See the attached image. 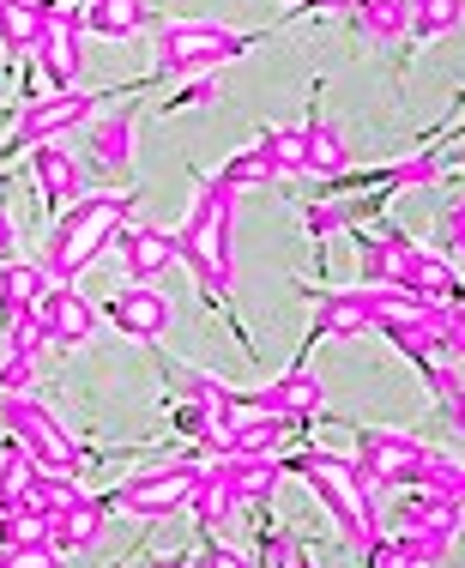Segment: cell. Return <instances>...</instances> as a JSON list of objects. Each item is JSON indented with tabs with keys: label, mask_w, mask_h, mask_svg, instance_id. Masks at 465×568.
Instances as JSON below:
<instances>
[{
	"label": "cell",
	"mask_w": 465,
	"mask_h": 568,
	"mask_svg": "<svg viewBox=\"0 0 465 568\" xmlns=\"http://www.w3.org/2000/svg\"><path fill=\"white\" fill-rule=\"evenodd\" d=\"M363 333H375V315H368L363 284H357V291H321V296H314L309 339H363Z\"/></svg>",
	"instance_id": "cell-14"
},
{
	"label": "cell",
	"mask_w": 465,
	"mask_h": 568,
	"mask_svg": "<svg viewBox=\"0 0 465 568\" xmlns=\"http://www.w3.org/2000/svg\"><path fill=\"white\" fill-rule=\"evenodd\" d=\"M91 98L98 91H43V98L24 103L19 128H12V145H54L61 133H73L79 121H91Z\"/></svg>",
	"instance_id": "cell-8"
},
{
	"label": "cell",
	"mask_w": 465,
	"mask_h": 568,
	"mask_svg": "<svg viewBox=\"0 0 465 568\" xmlns=\"http://www.w3.org/2000/svg\"><path fill=\"white\" fill-rule=\"evenodd\" d=\"M303 140H309V170L326 175V182H338V175H351V140L338 121L326 115H309L303 121Z\"/></svg>",
	"instance_id": "cell-20"
},
{
	"label": "cell",
	"mask_w": 465,
	"mask_h": 568,
	"mask_svg": "<svg viewBox=\"0 0 465 568\" xmlns=\"http://www.w3.org/2000/svg\"><path fill=\"white\" fill-rule=\"evenodd\" d=\"M447 242H454V261L465 266V230H459V236H447Z\"/></svg>",
	"instance_id": "cell-44"
},
{
	"label": "cell",
	"mask_w": 465,
	"mask_h": 568,
	"mask_svg": "<svg viewBox=\"0 0 465 568\" xmlns=\"http://www.w3.org/2000/svg\"><path fill=\"white\" fill-rule=\"evenodd\" d=\"M254 405H260V412H272V417H291V424H309V417L321 412V375L309 369V357H296L279 382L260 387Z\"/></svg>",
	"instance_id": "cell-12"
},
{
	"label": "cell",
	"mask_w": 465,
	"mask_h": 568,
	"mask_svg": "<svg viewBox=\"0 0 465 568\" xmlns=\"http://www.w3.org/2000/svg\"><path fill=\"white\" fill-rule=\"evenodd\" d=\"M103 315L115 333H128V339H140V345H158L163 333H170V296H163L158 284H121L103 303Z\"/></svg>",
	"instance_id": "cell-10"
},
{
	"label": "cell",
	"mask_w": 465,
	"mask_h": 568,
	"mask_svg": "<svg viewBox=\"0 0 465 568\" xmlns=\"http://www.w3.org/2000/svg\"><path fill=\"white\" fill-rule=\"evenodd\" d=\"M115 254H121V266H128V284H158V278L175 266V230H158V224H121Z\"/></svg>",
	"instance_id": "cell-11"
},
{
	"label": "cell",
	"mask_w": 465,
	"mask_h": 568,
	"mask_svg": "<svg viewBox=\"0 0 465 568\" xmlns=\"http://www.w3.org/2000/svg\"><path fill=\"white\" fill-rule=\"evenodd\" d=\"M254 145L266 152V164L279 170V182H284V175H303V170H309V140H303V128H260Z\"/></svg>",
	"instance_id": "cell-27"
},
{
	"label": "cell",
	"mask_w": 465,
	"mask_h": 568,
	"mask_svg": "<svg viewBox=\"0 0 465 568\" xmlns=\"http://www.w3.org/2000/svg\"><path fill=\"white\" fill-rule=\"evenodd\" d=\"M218 175H224V182L236 187V194H242V187H266V182H279V170L266 164V152H260V145H249V152H236L224 170H218Z\"/></svg>",
	"instance_id": "cell-31"
},
{
	"label": "cell",
	"mask_w": 465,
	"mask_h": 568,
	"mask_svg": "<svg viewBox=\"0 0 465 568\" xmlns=\"http://www.w3.org/2000/svg\"><path fill=\"white\" fill-rule=\"evenodd\" d=\"M31 175H37V194H43L49 206H73V200H85V170H79L73 152H61V145H37Z\"/></svg>",
	"instance_id": "cell-17"
},
{
	"label": "cell",
	"mask_w": 465,
	"mask_h": 568,
	"mask_svg": "<svg viewBox=\"0 0 465 568\" xmlns=\"http://www.w3.org/2000/svg\"><path fill=\"white\" fill-rule=\"evenodd\" d=\"M0 568H61L54 545H0Z\"/></svg>",
	"instance_id": "cell-34"
},
{
	"label": "cell",
	"mask_w": 465,
	"mask_h": 568,
	"mask_svg": "<svg viewBox=\"0 0 465 568\" xmlns=\"http://www.w3.org/2000/svg\"><path fill=\"white\" fill-rule=\"evenodd\" d=\"M49 345V327H43V303L24 308L19 321H7V351L12 357H37V351Z\"/></svg>",
	"instance_id": "cell-32"
},
{
	"label": "cell",
	"mask_w": 465,
	"mask_h": 568,
	"mask_svg": "<svg viewBox=\"0 0 465 568\" xmlns=\"http://www.w3.org/2000/svg\"><path fill=\"white\" fill-rule=\"evenodd\" d=\"M254 43H260L254 31H230L218 19H170V24H158L152 79H200L224 61H242Z\"/></svg>",
	"instance_id": "cell-4"
},
{
	"label": "cell",
	"mask_w": 465,
	"mask_h": 568,
	"mask_svg": "<svg viewBox=\"0 0 465 568\" xmlns=\"http://www.w3.org/2000/svg\"><path fill=\"white\" fill-rule=\"evenodd\" d=\"M206 110V103H218V79L212 73H200V79H182V98H170V110Z\"/></svg>",
	"instance_id": "cell-36"
},
{
	"label": "cell",
	"mask_w": 465,
	"mask_h": 568,
	"mask_svg": "<svg viewBox=\"0 0 465 568\" xmlns=\"http://www.w3.org/2000/svg\"><path fill=\"white\" fill-rule=\"evenodd\" d=\"M121 224H128V200H115V194L73 200V206L54 219L49 242H43V261L37 266H43L54 284H73L79 273H91V261H98L103 248H115Z\"/></svg>",
	"instance_id": "cell-3"
},
{
	"label": "cell",
	"mask_w": 465,
	"mask_h": 568,
	"mask_svg": "<svg viewBox=\"0 0 465 568\" xmlns=\"http://www.w3.org/2000/svg\"><path fill=\"white\" fill-rule=\"evenodd\" d=\"M465 24V0H423L412 12V37L417 43H442V37H454Z\"/></svg>",
	"instance_id": "cell-28"
},
{
	"label": "cell",
	"mask_w": 465,
	"mask_h": 568,
	"mask_svg": "<svg viewBox=\"0 0 465 568\" xmlns=\"http://www.w3.org/2000/svg\"><path fill=\"white\" fill-rule=\"evenodd\" d=\"M188 508L200 514V526H206V532H212V526H224L230 514L242 508L236 478H230V466H224V459H218V466H206V478H200V490H194V503H188Z\"/></svg>",
	"instance_id": "cell-24"
},
{
	"label": "cell",
	"mask_w": 465,
	"mask_h": 568,
	"mask_svg": "<svg viewBox=\"0 0 465 568\" xmlns=\"http://www.w3.org/2000/svg\"><path fill=\"white\" fill-rule=\"evenodd\" d=\"M400 7H405V12H417V7H423V0H400Z\"/></svg>",
	"instance_id": "cell-46"
},
{
	"label": "cell",
	"mask_w": 465,
	"mask_h": 568,
	"mask_svg": "<svg viewBox=\"0 0 465 568\" xmlns=\"http://www.w3.org/2000/svg\"><path fill=\"white\" fill-rule=\"evenodd\" d=\"M152 568H194V557H188V550H175V557H158Z\"/></svg>",
	"instance_id": "cell-43"
},
{
	"label": "cell",
	"mask_w": 465,
	"mask_h": 568,
	"mask_svg": "<svg viewBox=\"0 0 465 568\" xmlns=\"http://www.w3.org/2000/svg\"><path fill=\"white\" fill-rule=\"evenodd\" d=\"M412 261H417V242L405 236V230H393V224L363 230V236H357V273H363V284H400Z\"/></svg>",
	"instance_id": "cell-13"
},
{
	"label": "cell",
	"mask_w": 465,
	"mask_h": 568,
	"mask_svg": "<svg viewBox=\"0 0 465 568\" xmlns=\"http://www.w3.org/2000/svg\"><path fill=\"white\" fill-rule=\"evenodd\" d=\"M254 568H314V562H309V550H303L296 532H272L266 526V532H260V562Z\"/></svg>",
	"instance_id": "cell-30"
},
{
	"label": "cell",
	"mask_w": 465,
	"mask_h": 568,
	"mask_svg": "<svg viewBox=\"0 0 465 568\" xmlns=\"http://www.w3.org/2000/svg\"><path fill=\"white\" fill-rule=\"evenodd\" d=\"M351 19H357V31L375 37V43H400V37H412V12H405L400 0H357Z\"/></svg>",
	"instance_id": "cell-26"
},
{
	"label": "cell",
	"mask_w": 465,
	"mask_h": 568,
	"mask_svg": "<svg viewBox=\"0 0 465 568\" xmlns=\"http://www.w3.org/2000/svg\"><path fill=\"white\" fill-rule=\"evenodd\" d=\"M0 429H12V442L37 459V471H67V478H73L79 459H85L79 442L61 429V417L31 394H0Z\"/></svg>",
	"instance_id": "cell-6"
},
{
	"label": "cell",
	"mask_w": 465,
	"mask_h": 568,
	"mask_svg": "<svg viewBox=\"0 0 465 568\" xmlns=\"http://www.w3.org/2000/svg\"><path fill=\"white\" fill-rule=\"evenodd\" d=\"M351 224H357V212H351V206H333V200H321V206L303 212V230H309L314 242H321V236H338V230H351Z\"/></svg>",
	"instance_id": "cell-33"
},
{
	"label": "cell",
	"mask_w": 465,
	"mask_h": 568,
	"mask_svg": "<svg viewBox=\"0 0 465 568\" xmlns=\"http://www.w3.org/2000/svg\"><path fill=\"white\" fill-rule=\"evenodd\" d=\"M400 291H412L417 303H454V296H465L454 261H447V254H429V248H417V261L405 266Z\"/></svg>",
	"instance_id": "cell-19"
},
{
	"label": "cell",
	"mask_w": 465,
	"mask_h": 568,
	"mask_svg": "<svg viewBox=\"0 0 465 568\" xmlns=\"http://www.w3.org/2000/svg\"><path fill=\"white\" fill-rule=\"evenodd\" d=\"M447 327H454V351L465 357V296H454V303H447Z\"/></svg>",
	"instance_id": "cell-39"
},
{
	"label": "cell",
	"mask_w": 465,
	"mask_h": 568,
	"mask_svg": "<svg viewBox=\"0 0 465 568\" xmlns=\"http://www.w3.org/2000/svg\"><path fill=\"white\" fill-rule=\"evenodd\" d=\"M459 508H465V484H459Z\"/></svg>",
	"instance_id": "cell-47"
},
{
	"label": "cell",
	"mask_w": 465,
	"mask_h": 568,
	"mask_svg": "<svg viewBox=\"0 0 465 568\" xmlns=\"http://www.w3.org/2000/svg\"><path fill=\"white\" fill-rule=\"evenodd\" d=\"M37 31H43V7L37 0H0V49L12 61L37 55Z\"/></svg>",
	"instance_id": "cell-25"
},
{
	"label": "cell",
	"mask_w": 465,
	"mask_h": 568,
	"mask_svg": "<svg viewBox=\"0 0 465 568\" xmlns=\"http://www.w3.org/2000/svg\"><path fill=\"white\" fill-rule=\"evenodd\" d=\"M12 248H19V236H12V212L0 200V261H12Z\"/></svg>",
	"instance_id": "cell-40"
},
{
	"label": "cell",
	"mask_w": 465,
	"mask_h": 568,
	"mask_svg": "<svg viewBox=\"0 0 465 568\" xmlns=\"http://www.w3.org/2000/svg\"><path fill=\"white\" fill-rule=\"evenodd\" d=\"M79 7H91V0H79Z\"/></svg>",
	"instance_id": "cell-48"
},
{
	"label": "cell",
	"mask_w": 465,
	"mask_h": 568,
	"mask_svg": "<svg viewBox=\"0 0 465 568\" xmlns=\"http://www.w3.org/2000/svg\"><path fill=\"white\" fill-rule=\"evenodd\" d=\"M454 164L465 170V133H459V140H454Z\"/></svg>",
	"instance_id": "cell-45"
},
{
	"label": "cell",
	"mask_w": 465,
	"mask_h": 568,
	"mask_svg": "<svg viewBox=\"0 0 465 568\" xmlns=\"http://www.w3.org/2000/svg\"><path fill=\"white\" fill-rule=\"evenodd\" d=\"M200 478H206V459H170V466L133 471V478L115 484V496H103L115 514H133V520H170L194 503Z\"/></svg>",
	"instance_id": "cell-5"
},
{
	"label": "cell",
	"mask_w": 465,
	"mask_h": 568,
	"mask_svg": "<svg viewBox=\"0 0 465 568\" xmlns=\"http://www.w3.org/2000/svg\"><path fill=\"white\" fill-rule=\"evenodd\" d=\"M133 158V110L91 121V170H128Z\"/></svg>",
	"instance_id": "cell-23"
},
{
	"label": "cell",
	"mask_w": 465,
	"mask_h": 568,
	"mask_svg": "<svg viewBox=\"0 0 465 568\" xmlns=\"http://www.w3.org/2000/svg\"><path fill=\"white\" fill-rule=\"evenodd\" d=\"M296 7H303V0H296Z\"/></svg>",
	"instance_id": "cell-49"
},
{
	"label": "cell",
	"mask_w": 465,
	"mask_h": 568,
	"mask_svg": "<svg viewBox=\"0 0 465 568\" xmlns=\"http://www.w3.org/2000/svg\"><path fill=\"white\" fill-rule=\"evenodd\" d=\"M175 261L206 284L212 296L236 291V187H230L224 175H206V182H200L194 212L175 230Z\"/></svg>",
	"instance_id": "cell-1"
},
{
	"label": "cell",
	"mask_w": 465,
	"mask_h": 568,
	"mask_svg": "<svg viewBox=\"0 0 465 568\" xmlns=\"http://www.w3.org/2000/svg\"><path fill=\"white\" fill-rule=\"evenodd\" d=\"M465 520V508L454 496H435V490H412L400 508H393V532H435V538H454Z\"/></svg>",
	"instance_id": "cell-16"
},
{
	"label": "cell",
	"mask_w": 465,
	"mask_h": 568,
	"mask_svg": "<svg viewBox=\"0 0 465 568\" xmlns=\"http://www.w3.org/2000/svg\"><path fill=\"white\" fill-rule=\"evenodd\" d=\"M103 520H109L103 496H79L67 514H54V520H49V545L61 550V557H67V550H98L103 545Z\"/></svg>",
	"instance_id": "cell-18"
},
{
	"label": "cell",
	"mask_w": 465,
	"mask_h": 568,
	"mask_svg": "<svg viewBox=\"0 0 465 568\" xmlns=\"http://www.w3.org/2000/svg\"><path fill=\"white\" fill-rule=\"evenodd\" d=\"M79 43H85V7H43L37 31V61H43L54 91H73L79 79Z\"/></svg>",
	"instance_id": "cell-7"
},
{
	"label": "cell",
	"mask_w": 465,
	"mask_h": 568,
	"mask_svg": "<svg viewBox=\"0 0 465 568\" xmlns=\"http://www.w3.org/2000/svg\"><path fill=\"white\" fill-rule=\"evenodd\" d=\"M442 230H447V236H459V230H465V187H459L454 200H447V212H442Z\"/></svg>",
	"instance_id": "cell-38"
},
{
	"label": "cell",
	"mask_w": 465,
	"mask_h": 568,
	"mask_svg": "<svg viewBox=\"0 0 465 568\" xmlns=\"http://www.w3.org/2000/svg\"><path fill=\"white\" fill-rule=\"evenodd\" d=\"M182 394H188V405H200L206 417H230V405H236V394H230L218 375H206V369H182Z\"/></svg>",
	"instance_id": "cell-29"
},
{
	"label": "cell",
	"mask_w": 465,
	"mask_h": 568,
	"mask_svg": "<svg viewBox=\"0 0 465 568\" xmlns=\"http://www.w3.org/2000/svg\"><path fill=\"white\" fill-rule=\"evenodd\" d=\"M459 133H465V128H459Z\"/></svg>",
	"instance_id": "cell-50"
},
{
	"label": "cell",
	"mask_w": 465,
	"mask_h": 568,
	"mask_svg": "<svg viewBox=\"0 0 465 568\" xmlns=\"http://www.w3.org/2000/svg\"><path fill=\"white\" fill-rule=\"evenodd\" d=\"M43 284H54L43 266H24V261H0V321H19L24 308L43 303Z\"/></svg>",
	"instance_id": "cell-21"
},
{
	"label": "cell",
	"mask_w": 465,
	"mask_h": 568,
	"mask_svg": "<svg viewBox=\"0 0 465 568\" xmlns=\"http://www.w3.org/2000/svg\"><path fill=\"white\" fill-rule=\"evenodd\" d=\"M284 471H296V478L321 496L326 514H333V526H338V538H345L351 550H363L368 538L381 532V490H387V484H375L357 459H338V454L309 448V454L284 459Z\"/></svg>",
	"instance_id": "cell-2"
},
{
	"label": "cell",
	"mask_w": 465,
	"mask_h": 568,
	"mask_svg": "<svg viewBox=\"0 0 465 568\" xmlns=\"http://www.w3.org/2000/svg\"><path fill=\"white\" fill-rule=\"evenodd\" d=\"M442 412H447V424H454V429H465V394L454 405H442Z\"/></svg>",
	"instance_id": "cell-42"
},
{
	"label": "cell",
	"mask_w": 465,
	"mask_h": 568,
	"mask_svg": "<svg viewBox=\"0 0 465 568\" xmlns=\"http://www.w3.org/2000/svg\"><path fill=\"white\" fill-rule=\"evenodd\" d=\"M37 387V357H0V394H31Z\"/></svg>",
	"instance_id": "cell-35"
},
{
	"label": "cell",
	"mask_w": 465,
	"mask_h": 568,
	"mask_svg": "<svg viewBox=\"0 0 465 568\" xmlns=\"http://www.w3.org/2000/svg\"><path fill=\"white\" fill-rule=\"evenodd\" d=\"M429 454L417 436H405V429H375V424H363L357 429V466L368 471L375 484H405L412 490V471H417V459Z\"/></svg>",
	"instance_id": "cell-9"
},
{
	"label": "cell",
	"mask_w": 465,
	"mask_h": 568,
	"mask_svg": "<svg viewBox=\"0 0 465 568\" xmlns=\"http://www.w3.org/2000/svg\"><path fill=\"white\" fill-rule=\"evenodd\" d=\"M43 327H49V345H85L98 333V308L73 291V284H54L43 296Z\"/></svg>",
	"instance_id": "cell-15"
},
{
	"label": "cell",
	"mask_w": 465,
	"mask_h": 568,
	"mask_svg": "<svg viewBox=\"0 0 465 568\" xmlns=\"http://www.w3.org/2000/svg\"><path fill=\"white\" fill-rule=\"evenodd\" d=\"M145 24H152V7H145V0H91V7H85V31L109 37V43L140 37Z\"/></svg>",
	"instance_id": "cell-22"
},
{
	"label": "cell",
	"mask_w": 465,
	"mask_h": 568,
	"mask_svg": "<svg viewBox=\"0 0 465 568\" xmlns=\"http://www.w3.org/2000/svg\"><path fill=\"white\" fill-rule=\"evenodd\" d=\"M194 568H254L242 550H230V545H218V538L206 532V545H200V557H194Z\"/></svg>",
	"instance_id": "cell-37"
},
{
	"label": "cell",
	"mask_w": 465,
	"mask_h": 568,
	"mask_svg": "<svg viewBox=\"0 0 465 568\" xmlns=\"http://www.w3.org/2000/svg\"><path fill=\"white\" fill-rule=\"evenodd\" d=\"M351 7H357V0H303L296 12H351Z\"/></svg>",
	"instance_id": "cell-41"
}]
</instances>
